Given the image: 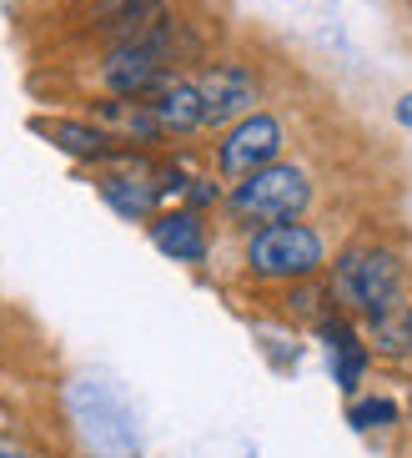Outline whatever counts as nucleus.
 <instances>
[{"label": "nucleus", "instance_id": "nucleus-1", "mask_svg": "<svg viewBox=\"0 0 412 458\" xmlns=\"http://www.w3.org/2000/svg\"><path fill=\"white\" fill-rule=\"evenodd\" d=\"M247 262H252L256 277L297 283V277H312L322 267V237L312 227H302V222H272V227L252 232Z\"/></svg>", "mask_w": 412, "mask_h": 458}, {"label": "nucleus", "instance_id": "nucleus-10", "mask_svg": "<svg viewBox=\"0 0 412 458\" xmlns=\"http://www.w3.org/2000/svg\"><path fill=\"white\" fill-rule=\"evenodd\" d=\"M40 131H51L55 147L71 151V157H86V162L111 157V141H116L106 126H96V122H55V126H40Z\"/></svg>", "mask_w": 412, "mask_h": 458}, {"label": "nucleus", "instance_id": "nucleus-7", "mask_svg": "<svg viewBox=\"0 0 412 458\" xmlns=\"http://www.w3.org/2000/svg\"><path fill=\"white\" fill-rule=\"evenodd\" d=\"M151 111H156L161 131H172V136H187V131H197V126H206L201 86L197 81H181V76H172V81L151 96Z\"/></svg>", "mask_w": 412, "mask_h": 458}, {"label": "nucleus", "instance_id": "nucleus-11", "mask_svg": "<svg viewBox=\"0 0 412 458\" xmlns=\"http://www.w3.org/2000/svg\"><path fill=\"white\" fill-rule=\"evenodd\" d=\"M101 197L121 216H147L156 207V187H151L147 176H101Z\"/></svg>", "mask_w": 412, "mask_h": 458}, {"label": "nucleus", "instance_id": "nucleus-3", "mask_svg": "<svg viewBox=\"0 0 412 458\" xmlns=\"http://www.w3.org/2000/svg\"><path fill=\"white\" fill-rule=\"evenodd\" d=\"M402 293V267L392 252H377V247H362V252H347L337 262V297L347 308L367 312L373 323H383L387 308L398 302Z\"/></svg>", "mask_w": 412, "mask_h": 458}, {"label": "nucleus", "instance_id": "nucleus-6", "mask_svg": "<svg viewBox=\"0 0 412 458\" xmlns=\"http://www.w3.org/2000/svg\"><path fill=\"white\" fill-rule=\"evenodd\" d=\"M166 0H91V11H86V21H91V30H101L111 46L116 41H141L147 30H156L161 21H166Z\"/></svg>", "mask_w": 412, "mask_h": 458}, {"label": "nucleus", "instance_id": "nucleus-5", "mask_svg": "<svg viewBox=\"0 0 412 458\" xmlns=\"http://www.w3.org/2000/svg\"><path fill=\"white\" fill-rule=\"evenodd\" d=\"M197 86H201V101H206V126H231V122H241V116H252L256 101H262L256 76L247 66H237V61L212 66Z\"/></svg>", "mask_w": 412, "mask_h": 458}, {"label": "nucleus", "instance_id": "nucleus-14", "mask_svg": "<svg viewBox=\"0 0 412 458\" xmlns=\"http://www.w3.org/2000/svg\"><path fill=\"white\" fill-rule=\"evenodd\" d=\"M0 458H30V454H21V448H11V444H0Z\"/></svg>", "mask_w": 412, "mask_h": 458}, {"label": "nucleus", "instance_id": "nucleus-4", "mask_svg": "<svg viewBox=\"0 0 412 458\" xmlns=\"http://www.w3.org/2000/svg\"><path fill=\"white\" fill-rule=\"evenodd\" d=\"M277 151H282V122L266 116V111H252V116L226 126V141L216 147V166L241 182V176H252L277 162Z\"/></svg>", "mask_w": 412, "mask_h": 458}, {"label": "nucleus", "instance_id": "nucleus-8", "mask_svg": "<svg viewBox=\"0 0 412 458\" xmlns=\"http://www.w3.org/2000/svg\"><path fill=\"white\" fill-rule=\"evenodd\" d=\"M96 126H106L111 136H141V141H147V136H161L151 96H116V101H101Z\"/></svg>", "mask_w": 412, "mask_h": 458}, {"label": "nucleus", "instance_id": "nucleus-15", "mask_svg": "<svg viewBox=\"0 0 412 458\" xmlns=\"http://www.w3.org/2000/svg\"><path fill=\"white\" fill-rule=\"evenodd\" d=\"M402 333H408V348H412V302H408V318H402Z\"/></svg>", "mask_w": 412, "mask_h": 458}, {"label": "nucleus", "instance_id": "nucleus-13", "mask_svg": "<svg viewBox=\"0 0 412 458\" xmlns=\"http://www.w3.org/2000/svg\"><path fill=\"white\" fill-rule=\"evenodd\" d=\"M398 116H402V122L412 126V96H402V106H398Z\"/></svg>", "mask_w": 412, "mask_h": 458}, {"label": "nucleus", "instance_id": "nucleus-2", "mask_svg": "<svg viewBox=\"0 0 412 458\" xmlns=\"http://www.w3.org/2000/svg\"><path fill=\"white\" fill-rule=\"evenodd\" d=\"M312 202V182H307L302 166H262V172L241 176L237 191H231V212L252 216V222H292L297 212H307Z\"/></svg>", "mask_w": 412, "mask_h": 458}, {"label": "nucleus", "instance_id": "nucleus-12", "mask_svg": "<svg viewBox=\"0 0 412 458\" xmlns=\"http://www.w3.org/2000/svg\"><path fill=\"white\" fill-rule=\"evenodd\" d=\"M352 423L357 428H387V423H398V408L387 403V398H362V403H352Z\"/></svg>", "mask_w": 412, "mask_h": 458}, {"label": "nucleus", "instance_id": "nucleus-9", "mask_svg": "<svg viewBox=\"0 0 412 458\" xmlns=\"http://www.w3.org/2000/svg\"><path fill=\"white\" fill-rule=\"evenodd\" d=\"M151 237H156V247H161L166 257H176V262H201V257H206V237H201L197 212L161 216L156 227H151Z\"/></svg>", "mask_w": 412, "mask_h": 458}]
</instances>
